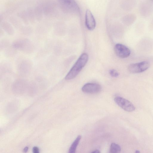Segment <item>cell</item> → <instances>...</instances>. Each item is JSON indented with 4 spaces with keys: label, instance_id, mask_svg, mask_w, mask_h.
<instances>
[{
    "label": "cell",
    "instance_id": "obj_1",
    "mask_svg": "<svg viewBox=\"0 0 153 153\" xmlns=\"http://www.w3.org/2000/svg\"><path fill=\"white\" fill-rule=\"evenodd\" d=\"M88 59L86 53L82 54L77 60L65 77L66 80H70L74 78L85 66Z\"/></svg>",
    "mask_w": 153,
    "mask_h": 153
},
{
    "label": "cell",
    "instance_id": "obj_2",
    "mask_svg": "<svg viewBox=\"0 0 153 153\" xmlns=\"http://www.w3.org/2000/svg\"><path fill=\"white\" fill-rule=\"evenodd\" d=\"M12 45L15 49L27 53H31L34 49L32 42L28 39L25 38L16 39L13 43Z\"/></svg>",
    "mask_w": 153,
    "mask_h": 153
},
{
    "label": "cell",
    "instance_id": "obj_3",
    "mask_svg": "<svg viewBox=\"0 0 153 153\" xmlns=\"http://www.w3.org/2000/svg\"><path fill=\"white\" fill-rule=\"evenodd\" d=\"M65 11L70 13L78 14L79 8L75 0H56Z\"/></svg>",
    "mask_w": 153,
    "mask_h": 153
},
{
    "label": "cell",
    "instance_id": "obj_4",
    "mask_svg": "<svg viewBox=\"0 0 153 153\" xmlns=\"http://www.w3.org/2000/svg\"><path fill=\"white\" fill-rule=\"evenodd\" d=\"M150 66V63L149 62L143 61L130 64L128 66V70L130 72L132 73H139L146 71Z\"/></svg>",
    "mask_w": 153,
    "mask_h": 153
},
{
    "label": "cell",
    "instance_id": "obj_5",
    "mask_svg": "<svg viewBox=\"0 0 153 153\" xmlns=\"http://www.w3.org/2000/svg\"><path fill=\"white\" fill-rule=\"evenodd\" d=\"M116 103L124 110L132 112L135 109L134 105L128 100L120 96H117L114 98Z\"/></svg>",
    "mask_w": 153,
    "mask_h": 153
},
{
    "label": "cell",
    "instance_id": "obj_6",
    "mask_svg": "<svg viewBox=\"0 0 153 153\" xmlns=\"http://www.w3.org/2000/svg\"><path fill=\"white\" fill-rule=\"evenodd\" d=\"M114 49L116 55L121 58H125L128 57L131 53L129 49L121 44L118 43L116 44Z\"/></svg>",
    "mask_w": 153,
    "mask_h": 153
},
{
    "label": "cell",
    "instance_id": "obj_7",
    "mask_svg": "<svg viewBox=\"0 0 153 153\" xmlns=\"http://www.w3.org/2000/svg\"><path fill=\"white\" fill-rule=\"evenodd\" d=\"M32 67L31 62L28 60L22 61L19 64L18 70L19 74L23 76H26L30 72Z\"/></svg>",
    "mask_w": 153,
    "mask_h": 153
},
{
    "label": "cell",
    "instance_id": "obj_8",
    "mask_svg": "<svg viewBox=\"0 0 153 153\" xmlns=\"http://www.w3.org/2000/svg\"><path fill=\"white\" fill-rule=\"evenodd\" d=\"M101 86L96 83H87L82 88V91L88 94H96L100 92L101 90Z\"/></svg>",
    "mask_w": 153,
    "mask_h": 153
},
{
    "label": "cell",
    "instance_id": "obj_9",
    "mask_svg": "<svg viewBox=\"0 0 153 153\" xmlns=\"http://www.w3.org/2000/svg\"><path fill=\"white\" fill-rule=\"evenodd\" d=\"M139 11L142 16L144 18L147 17L149 16L152 13V5L149 2L143 1L140 4Z\"/></svg>",
    "mask_w": 153,
    "mask_h": 153
},
{
    "label": "cell",
    "instance_id": "obj_10",
    "mask_svg": "<svg viewBox=\"0 0 153 153\" xmlns=\"http://www.w3.org/2000/svg\"><path fill=\"white\" fill-rule=\"evenodd\" d=\"M85 24L87 29L90 30H92L96 27V23L95 19L91 12L87 10L85 15Z\"/></svg>",
    "mask_w": 153,
    "mask_h": 153
},
{
    "label": "cell",
    "instance_id": "obj_11",
    "mask_svg": "<svg viewBox=\"0 0 153 153\" xmlns=\"http://www.w3.org/2000/svg\"><path fill=\"white\" fill-rule=\"evenodd\" d=\"M137 16L133 13L128 14L125 16L123 19V23L127 25H130L133 24L136 20Z\"/></svg>",
    "mask_w": 153,
    "mask_h": 153
},
{
    "label": "cell",
    "instance_id": "obj_12",
    "mask_svg": "<svg viewBox=\"0 0 153 153\" xmlns=\"http://www.w3.org/2000/svg\"><path fill=\"white\" fill-rule=\"evenodd\" d=\"M136 3V0H124L123 5L124 9L130 10L134 8Z\"/></svg>",
    "mask_w": 153,
    "mask_h": 153
},
{
    "label": "cell",
    "instance_id": "obj_13",
    "mask_svg": "<svg viewBox=\"0 0 153 153\" xmlns=\"http://www.w3.org/2000/svg\"><path fill=\"white\" fill-rule=\"evenodd\" d=\"M1 27L9 35H12L14 33V30L10 24L6 22H3Z\"/></svg>",
    "mask_w": 153,
    "mask_h": 153
},
{
    "label": "cell",
    "instance_id": "obj_14",
    "mask_svg": "<svg viewBox=\"0 0 153 153\" xmlns=\"http://www.w3.org/2000/svg\"><path fill=\"white\" fill-rule=\"evenodd\" d=\"M81 138L80 135H78L76 138L71 145L69 150V153H74L76 152V148Z\"/></svg>",
    "mask_w": 153,
    "mask_h": 153
},
{
    "label": "cell",
    "instance_id": "obj_15",
    "mask_svg": "<svg viewBox=\"0 0 153 153\" xmlns=\"http://www.w3.org/2000/svg\"><path fill=\"white\" fill-rule=\"evenodd\" d=\"M121 148L118 144L115 143H112L111 144L110 152L111 153H119L120 152Z\"/></svg>",
    "mask_w": 153,
    "mask_h": 153
},
{
    "label": "cell",
    "instance_id": "obj_16",
    "mask_svg": "<svg viewBox=\"0 0 153 153\" xmlns=\"http://www.w3.org/2000/svg\"><path fill=\"white\" fill-rule=\"evenodd\" d=\"M109 73L110 75L112 77H117L119 75V73L116 70L114 69L110 70Z\"/></svg>",
    "mask_w": 153,
    "mask_h": 153
},
{
    "label": "cell",
    "instance_id": "obj_17",
    "mask_svg": "<svg viewBox=\"0 0 153 153\" xmlns=\"http://www.w3.org/2000/svg\"><path fill=\"white\" fill-rule=\"evenodd\" d=\"M33 152L34 153H39V149L37 147H34L32 149Z\"/></svg>",
    "mask_w": 153,
    "mask_h": 153
},
{
    "label": "cell",
    "instance_id": "obj_18",
    "mask_svg": "<svg viewBox=\"0 0 153 153\" xmlns=\"http://www.w3.org/2000/svg\"><path fill=\"white\" fill-rule=\"evenodd\" d=\"M100 152V151L98 150H96L91 152V153H99Z\"/></svg>",
    "mask_w": 153,
    "mask_h": 153
},
{
    "label": "cell",
    "instance_id": "obj_19",
    "mask_svg": "<svg viewBox=\"0 0 153 153\" xmlns=\"http://www.w3.org/2000/svg\"><path fill=\"white\" fill-rule=\"evenodd\" d=\"M28 149V147H26L24 149V150H23L24 152H26L27 151Z\"/></svg>",
    "mask_w": 153,
    "mask_h": 153
},
{
    "label": "cell",
    "instance_id": "obj_20",
    "mask_svg": "<svg viewBox=\"0 0 153 153\" xmlns=\"http://www.w3.org/2000/svg\"><path fill=\"white\" fill-rule=\"evenodd\" d=\"M150 0V1H153V0Z\"/></svg>",
    "mask_w": 153,
    "mask_h": 153
}]
</instances>
